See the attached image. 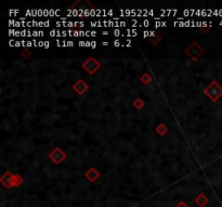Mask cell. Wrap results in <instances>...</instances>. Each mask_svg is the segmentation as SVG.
Wrapping results in <instances>:
<instances>
[{"instance_id":"6da1fadb","label":"cell","mask_w":222,"mask_h":207,"mask_svg":"<svg viewBox=\"0 0 222 207\" xmlns=\"http://www.w3.org/2000/svg\"><path fill=\"white\" fill-rule=\"evenodd\" d=\"M207 92H208L209 96H210L213 100H217V99L222 95V88L219 85V84L215 82V83L211 84L209 90H207Z\"/></svg>"},{"instance_id":"7a4b0ae2","label":"cell","mask_w":222,"mask_h":207,"mask_svg":"<svg viewBox=\"0 0 222 207\" xmlns=\"http://www.w3.org/2000/svg\"><path fill=\"white\" fill-rule=\"evenodd\" d=\"M18 13H20V10H18V9H15V10H13V9L9 10V15H11V16L16 15V14H18Z\"/></svg>"},{"instance_id":"3957f363","label":"cell","mask_w":222,"mask_h":207,"mask_svg":"<svg viewBox=\"0 0 222 207\" xmlns=\"http://www.w3.org/2000/svg\"><path fill=\"white\" fill-rule=\"evenodd\" d=\"M53 16H56V9H49V18H53Z\"/></svg>"},{"instance_id":"277c9868","label":"cell","mask_w":222,"mask_h":207,"mask_svg":"<svg viewBox=\"0 0 222 207\" xmlns=\"http://www.w3.org/2000/svg\"><path fill=\"white\" fill-rule=\"evenodd\" d=\"M113 35L115 36V37H119V36H121L122 33H121V31H120L119 29L117 28V29H115V30L113 31Z\"/></svg>"},{"instance_id":"5b68a950","label":"cell","mask_w":222,"mask_h":207,"mask_svg":"<svg viewBox=\"0 0 222 207\" xmlns=\"http://www.w3.org/2000/svg\"><path fill=\"white\" fill-rule=\"evenodd\" d=\"M90 10H91V9H86V10L84 11V18H89V16H91V14H90Z\"/></svg>"},{"instance_id":"8992f818","label":"cell","mask_w":222,"mask_h":207,"mask_svg":"<svg viewBox=\"0 0 222 207\" xmlns=\"http://www.w3.org/2000/svg\"><path fill=\"white\" fill-rule=\"evenodd\" d=\"M50 36H51V37H58V30H56V29H52V30L50 31Z\"/></svg>"},{"instance_id":"52a82bcc","label":"cell","mask_w":222,"mask_h":207,"mask_svg":"<svg viewBox=\"0 0 222 207\" xmlns=\"http://www.w3.org/2000/svg\"><path fill=\"white\" fill-rule=\"evenodd\" d=\"M78 14H79V10H78V9H73V14H72V15H73L74 18H76V16H78Z\"/></svg>"},{"instance_id":"ba28073f","label":"cell","mask_w":222,"mask_h":207,"mask_svg":"<svg viewBox=\"0 0 222 207\" xmlns=\"http://www.w3.org/2000/svg\"><path fill=\"white\" fill-rule=\"evenodd\" d=\"M43 16L44 18H49V9H43Z\"/></svg>"},{"instance_id":"9c48e42d","label":"cell","mask_w":222,"mask_h":207,"mask_svg":"<svg viewBox=\"0 0 222 207\" xmlns=\"http://www.w3.org/2000/svg\"><path fill=\"white\" fill-rule=\"evenodd\" d=\"M14 33H15V29H14V28H10L9 29V36H10V37H13Z\"/></svg>"},{"instance_id":"30bf717a","label":"cell","mask_w":222,"mask_h":207,"mask_svg":"<svg viewBox=\"0 0 222 207\" xmlns=\"http://www.w3.org/2000/svg\"><path fill=\"white\" fill-rule=\"evenodd\" d=\"M14 28H18V27H22V24H21V22L20 21H16L15 22V24H14Z\"/></svg>"},{"instance_id":"8fae6325","label":"cell","mask_w":222,"mask_h":207,"mask_svg":"<svg viewBox=\"0 0 222 207\" xmlns=\"http://www.w3.org/2000/svg\"><path fill=\"white\" fill-rule=\"evenodd\" d=\"M143 27H149L150 26V22H149V20H144L143 21Z\"/></svg>"},{"instance_id":"7c38bea8","label":"cell","mask_w":222,"mask_h":207,"mask_svg":"<svg viewBox=\"0 0 222 207\" xmlns=\"http://www.w3.org/2000/svg\"><path fill=\"white\" fill-rule=\"evenodd\" d=\"M155 27H156V28H159V27H162V22H160V21H156V22H155Z\"/></svg>"},{"instance_id":"4fadbf2b","label":"cell","mask_w":222,"mask_h":207,"mask_svg":"<svg viewBox=\"0 0 222 207\" xmlns=\"http://www.w3.org/2000/svg\"><path fill=\"white\" fill-rule=\"evenodd\" d=\"M137 35H138V31H137L136 29H131V36H132V37H136Z\"/></svg>"},{"instance_id":"5bb4252c","label":"cell","mask_w":222,"mask_h":207,"mask_svg":"<svg viewBox=\"0 0 222 207\" xmlns=\"http://www.w3.org/2000/svg\"><path fill=\"white\" fill-rule=\"evenodd\" d=\"M33 37H34V38L39 37V30H34V31H33Z\"/></svg>"},{"instance_id":"9a60e30c","label":"cell","mask_w":222,"mask_h":207,"mask_svg":"<svg viewBox=\"0 0 222 207\" xmlns=\"http://www.w3.org/2000/svg\"><path fill=\"white\" fill-rule=\"evenodd\" d=\"M27 36V31L26 29H23L22 31H21V37H26Z\"/></svg>"},{"instance_id":"2e32d148","label":"cell","mask_w":222,"mask_h":207,"mask_svg":"<svg viewBox=\"0 0 222 207\" xmlns=\"http://www.w3.org/2000/svg\"><path fill=\"white\" fill-rule=\"evenodd\" d=\"M143 37H144V38L150 37V31H149V30H145V31H143Z\"/></svg>"},{"instance_id":"e0dca14e","label":"cell","mask_w":222,"mask_h":207,"mask_svg":"<svg viewBox=\"0 0 222 207\" xmlns=\"http://www.w3.org/2000/svg\"><path fill=\"white\" fill-rule=\"evenodd\" d=\"M67 27H69V29H71L72 27H75V26H74V22H72V21H68V23H67Z\"/></svg>"},{"instance_id":"ac0fdd59","label":"cell","mask_w":222,"mask_h":207,"mask_svg":"<svg viewBox=\"0 0 222 207\" xmlns=\"http://www.w3.org/2000/svg\"><path fill=\"white\" fill-rule=\"evenodd\" d=\"M183 15L184 16H189V15H191V14H190V10H184V11H183Z\"/></svg>"},{"instance_id":"d6986e66","label":"cell","mask_w":222,"mask_h":207,"mask_svg":"<svg viewBox=\"0 0 222 207\" xmlns=\"http://www.w3.org/2000/svg\"><path fill=\"white\" fill-rule=\"evenodd\" d=\"M50 42L49 41H44V44H43V48L44 49H49V46H50Z\"/></svg>"},{"instance_id":"ffe728a7","label":"cell","mask_w":222,"mask_h":207,"mask_svg":"<svg viewBox=\"0 0 222 207\" xmlns=\"http://www.w3.org/2000/svg\"><path fill=\"white\" fill-rule=\"evenodd\" d=\"M9 45H10V46H15V41H14L13 39H11V40L9 41Z\"/></svg>"},{"instance_id":"44dd1931","label":"cell","mask_w":222,"mask_h":207,"mask_svg":"<svg viewBox=\"0 0 222 207\" xmlns=\"http://www.w3.org/2000/svg\"><path fill=\"white\" fill-rule=\"evenodd\" d=\"M31 10H33V9L26 10V13H25V14H26V16H31Z\"/></svg>"},{"instance_id":"7402d4cb","label":"cell","mask_w":222,"mask_h":207,"mask_svg":"<svg viewBox=\"0 0 222 207\" xmlns=\"http://www.w3.org/2000/svg\"><path fill=\"white\" fill-rule=\"evenodd\" d=\"M73 37H80V35H79V31H78V30H74Z\"/></svg>"},{"instance_id":"603a6c76","label":"cell","mask_w":222,"mask_h":207,"mask_svg":"<svg viewBox=\"0 0 222 207\" xmlns=\"http://www.w3.org/2000/svg\"><path fill=\"white\" fill-rule=\"evenodd\" d=\"M20 36H21V31L20 30H16V29H15V33H14L13 37H20Z\"/></svg>"},{"instance_id":"cb8c5ba5","label":"cell","mask_w":222,"mask_h":207,"mask_svg":"<svg viewBox=\"0 0 222 207\" xmlns=\"http://www.w3.org/2000/svg\"><path fill=\"white\" fill-rule=\"evenodd\" d=\"M195 13H196V9H191V10H190V14H191V16L195 15Z\"/></svg>"},{"instance_id":"d4e9b609","label":"cell","mask_w":222,"mask_h":207,"mask_svg":"<svg viewBox=\"0 0 222 207\" xmlns=\"http://www.w3.org/2000/svg\"><path fill=\"white\" fill-rule=\"evenodd\" d=\"M43 15V10H41V9H38V16H42Z\"/></svg>"},{"instance_id":"484cf974","label":"cell","mask_w":222,"mask_h":207,"mask_svg":"<svg viewBox=\"0 0 222 207\" xmlns=\"http://www.w3.org/2000/svg\"><path fill=\"white\" fill-rule=\"evenodd\" d=\"M103 26H104V27H109V20H104V21H103Z\"/></svg>"},{"instance_id":"4316f807","label":"cell","mask_w":222,"mask_h":207,"mask_svg":"<svg viewBox=\"0 0 222 207\" xmlns=\"http://www.w3.org/2000/svg\"><path fill=\"white\" fill-rule=\"evenodd\" d=\"M78 45L79 46H86V41H79L78 42Z\"/></svg>"},{"instance_id":"83f0119b","label":"cell","mask_w":222,"mask_h":207,"mask_svg":"<svg viewBox=\"0 0 222 207\" xmlns=\"http://www.w3.org/2000/svg\"><path fill=\"white\" fill-rule=\"evenodd\" d=\"M91 27H98V22H90Z\"/></svg>"},{"instance_id":"f1b7e54d","label":"cell","mask_w":222,"mask_h":207,"mask_svg":"<svg viewBox=\"0 0 222 207\" xmlns=\"http://www.w3.org/2000/svg\"><path fill=\"white\" fill-rule=\"evenodd\" d=\"M31 23H33V27H38V22H37V21L33 20V21H31Z\"/></svg>"},{"instance_id":"f546056e","label":"cell","mask_w":222,"mask_h":207,"mask_svg":"<svg viewBox=\"0 0 222 207\" xmlns=\"http://www.w3.org/2000/svg\"><path fill=\"white\" fill-rule=\"evenodd\" d=\"M119 26L120 27H125V26H126V22H125V21H120V22H119Z\"/></svg>"},{"instance_id":"4dcf8cb0","label":"cell","mask_w":222,"mask_h":207,"mask_svg":"<svg viewBox=\"0 0 222 207\" xmlns=\"http://www.w3.org/2000/svg\"><path fill=\"white\" fill-rule=\"evenodd\" d=\"M114 45H115V46H119L120 45V41H119V40H115V41H114Z\"/></svg>"},{"instance_id":"1f68e13d","label":"cell","mask_w":222,"mask_h":207,"mask_svg":"<svg viewBox=\"0 0 222 207\" xmlns=\"http://www.w3.org/2000/svg\"><path fill=\"white\" fill-rule=\"evenodd\" d=\"M67 46H74V41H72V40L67 41Z\"/></svg>"},{"instance_id":"d6a6232c","label":"cell","mask_w":222,"mask_h":207,"mask_svg":"<svg viewBox=\"0 0 222 207\" xmlns=\"http://www.w3.org/2000/svg\"><path fill=\"white\" fill-rule=\"evenodd\" d=\"M196 15H197V16H200V15H202V10H199V9H197V10H196Z\"/></svg>"},{"instance_id":"836d02e7","label":"cell","mask_w":222,"mask_h":207,"mask_svg":"<svg viewBox=\"0 0 222 207\" xmlns=\"http://www.w3.org/2000/svg\"><path fill=\"white\" fill-rule=\"evenodd\" d=\"M113 14H114L113 10H109V11H107V16H113Z\"/></svg>"},{"instance_id":"e575fe53","label":"cell","mask_w":222,"mask_h":207,"mask_svg":"<svg viewBox=\"0 0 222 207\" xmlns=\"http://www.w3.org/2000/svg\"><path fill=\"white\" fill-rule=\"evenodd\" d=\"M86 46H87V48H91V41H88V40H87V41H86Z\"/></svg>"},{"instance_id":"d590c367","label":"cell","mask_w":222,"mask_h":207,"mask_svg":"<svg viewBox=\"0 0 222 207\" xmlns=\"http://www.w3.org/2000/svg\"><path fill=\"white\" fill-rule=\"evenodd\" d=\"M91 48L92 49H96L97 48V42L96 41H91Z\"/></svg>"},{"instance_id":"8d00e7d4","label":"cell","mask_w":222,"mask_h":207,"mask_svg":"<svg viewBox=\"0 0 222 207\" xmlns=\"http://www.w3.org/2000/svg\"><path fill=\"white\" fill-rule=\"evenodd\" d=\"M131 23H132V26L133 27H136V25L138 24V21H137V20H132V21H131Z\"/></svg>"},{"instance_id":"74e56055","label":"cell","mask_w":222,"mask_h":207,"mask_svg":"<svg viewBox=\"0 0 222 207\" xmlns=\"http://www.w3.org/2000/svg\"><path fill=\"white\" fill-rule=\"evenodd\" d=\"M43 44H44L43 41H38V46H40V48H43Z\"/></svg>"},{"instance_id":"f35d334b","label":"cell","mask_w":222,"mask_h":207,"mask_svg":"<svg viewBox=\"0 0 222 207\" xmlns=\"http://www.w3.org/2000/svg\"><path fill=\"white\" fill-rule=\"evenodd\" d=\"M207 14H208V16H211L213 14V12H212V10H210V9H208V11H207Z\"/></svg>"},{"instance_id":"ab89813d","label":"cell","mask_w":222,"mask_h":207,"mask_svg":"<svg viewBox=\"0 0 222 207\" xmlns=\"http://www.w3.org/2000/svg\"><path fill=\"white\" fill-rule=\"evenodd\" d=\"M22 44H21V41H18V40H16L15 41V46L16 48H18V46H21Z\"/></svg>"},{"instance_id":"60d3db41","label":"cell","mask_w":222,"mask_h":207,"mask_svg":"<svg viewBox=\"0 0 222 207\" xmlns=\"http://www.w3.org/2000/svg\"><path fill=\"white\" fill-rule=\"evenodd\" d=\"M21 44H22V46H27V41H24V40H23V41H21Z\"/></svg>"},{"instance_id":"b9f144b4","label":"cell","mask_w":222,"mask_h":207,"mask_svg":"<svg viewBox=\"0 0 222 207\" xmlns=\"http://www.w3.org/2000/svg\"><path fill=\"white\" fill-rule=\"evenodd\" d=\"M66 36H68L67 31H66V30H63V31H62V37H66Z\"/></svg>"},{"instance_id":"7bdbcfd3","label":"cell","mask_w":222,"mask_h":207,"mask_svg":"<svg viewBox=\"0 0 222 207\" xmlns=\"http://www.w3.org/2000/svg\"><path fill=\"white\" fill-rule=\"evenodd\" d=\"M79 35H80V37H84V36H86V31L80 30V31H79Z\"/></svg>"},{"instance_id":"ee69618b","label":"cell","mask_w":222,"mask_h":207,"mask_svg":"<svg viewBox=\"0 0 222 207\" xmlns=\"http://www.w3.org/2000/svg\"><path fill=\"white\" fill-rule=\"evenodd\" d=\"M33 44H34V46H35V48H36V46H38V42H37V40L34 39V40H33Z\"/></svg>"},{"instance_id":"f6af8a7d","label":"cell","mask_w":222,"mask_h":207,"mask_svg":"<svg viewBox=\"0 0 222 207\" xmlns=\"http://www.w3.org/2000/svg\"><path fill=\"white\" fill-rule=\"evenodd\" d=\"M31 45H34L33 41H29V40H28V41H27V46H28V48H31Z\"/></svg>"},{"instance_id":"bcb514c9","label":"cell","mask_w":222,"mask_h":207,"mask_svg":"<svg viewBox=\"0 0 222 207\" xmlns=\"http://www.w3.org/2000/svg\"><path fill=\"white\" fill-rule=\"evenodd\" d=\"M56 45H58V46H61V45H62V42H61L59 39H56Z\"/></svg>"},{"instance_id":"7dc6e473","label":"cell","mask_w":222,"mask_h":207,"mask_svg":"<svg viewBox=\"0 0 222 207\" xmlns=\"http://www.w3.org/2000/svg\"><path fill=\"white\" fill-rule=\"evenodd\" d=\"M49 25H50L49 21H46V22H44V27H49Z\"/></svg>"},{"instance_id":"c3c4849f","label":"cell","mask_w":222,"mask_h":207,"mask_svg":"<svg viewBox=\"0 0 222 207\" xmlns=\"http://www.w3.org/2000/svg\"><path fill=\"white\" fill-rule=\"evenodd\" d=\"M206 15H207L206 10H202V16H206Z\"/></svg>"},{"instance_id":"681fc988","label":"cell","mask_w":222,"mask_h":207,"mask_svg":"<svg viewBox=\"0 0 222 207\" xmlns=\"http://www.w3.org/2000/svg\"><path fill=\"white\" fill-rule=\"evenodd\" d=\"M56 26H58V27L63 26V25H62V22H56Z\"/></svg>"},{"instance_id":"f907efd6","label":"cell","mask_w":222,"mask_h":207,"mask_svg":"<svg viewBox=\"0 0 222 207\" xmlns=\"http://www.w3.org/2000/svg\"><path fill=\"white\" fill-rule=\"evenodd\" d=\"M155 36V31H150V37H154Z\"/></svg>"},{"instance_id":"816d5d0a","label":"cell","mask_w":222,"mask_h":207,"mask_svg":"<svg viewBox=\"0 0 222 207\" xmlns=\"http://www.w3.org/2000/svg\"><path fill=\"white\" fill-rule=\"evenodd\" d=\"M56 16L60 15V9H56Z\"/></svg>"},{"instance_id":"f5cc1de1","label":"cell","mask_w":222,"mask_h":207,"mask_svg":"<svg viewBox=\"0 0 222 207\" xmlns=\"http://www.w3.org/2000/svg\"><path fill=\"white\" fill-rule=\"evenodd\" d=\"M177 13H178V10H177V9L172 10V15H173V16H175V14H177Z\"/></svg>"},{"instance_id":"db71d44e","label":"cell","mask_w":222,"mask_h":207,"mask_svg":"<svg viewBox=\"0 0 222 207\" xmlns=\"http://www.w3.org/2000/svg\"><path fill=\"white\" fill-rule=\"evenodd\" d=\"M43 35H44L43 31H42V30H39V37H43Z\"/></svg>"},{"instance_id":"11a10c76","label":"cell","mask_w":222,"mask_h":207,"mask_svg":"<svg viewBox=\"0 0 222 207\" xmlns=\"http://www.w3.org/2000/svg\"><path fill=\"white\" fill-rule=\"evenodd\" d=\"M97 36V31H91V37H96Z\"/></svg>"},{"instance_id":"9f6ffc18","label":"cell","mask_w":222,"mask_h":207,"mask_svg":"<svg viewBox=\"0 0 222 207\" xmlns=\"http://www.w3.org/2000/svg\"><path fill=\"white\" fill-rule=\"evenodd\" d=\"M149 15H154V11H153V10H150V11H149Z\"/></svg>"},{"instance_id":"6f0895ef","label":"cell","mask_w":222,"mask_h":207,"mask_svg":"<svg viewBox=\"0 0 222 207\" xmlns=\"http://www.w3.org/2000/svg\"><path fill=\"white\" fill-rule=\"evenodd\" d=\"M84 22H79V27H84Z\"/></svg>"},{"instance_id":"680465c9","label":"cell","mask_w":222,"mask_h":207,"mask_svg":"<svg viewBox=\"0 0 222 207\" xmlns=\"http://www.w3.org/2000/svg\"><path fill=\"white\" fill-rule=\"evenodd\" d=\"M166 26H167L166 22H162V27H166Z\"/></svg>"},{"instance_id":"91938a15","label":"cell","mask_w":222,"mask_h":207,"mask_svg":"<svg viewBox=\"0 0 222 207\" xmlns=\"http://www.w3.org/2000/svg\"><path fill=\"white\" fill-rule=\"evenodd\" d=\"M218 13H219L218 10H215V11H213V15H218Z\"/></svg>"},{"instance_id":"94428289","label":"cell","mask_w":222,"mask_h":207,"mask_svg":"<svg viewBox=\"0 0 222 207\" xmlns=\"http://www.w3.org/2000/svg\"><path fill=\"white\" fill-rule=\"evenodd\" d=\"M102 35H103V36H107V35H109V33H107V31H103Z\"/></svg>"},{"instance_id":"6125c7cd","label":"cell","mask_w":222,"mask_h":207,"mask_svg":"<svg viewBox=\"0 0 222 207\" xmlns=\"http://www.w3.org/2000/svg\"><path fill=\"white\" fill-rule=\"evenodd\" d=\"M107 44H109V42H107V41L102 42V45H107Z\"/></svg>"},{"instance_id":"be15d7a7","label":"cell","mask_w":222,"mask_h":207,"mask_svg":"<svg viewBox=\"0 0 222 207\" xmlns=\"http://www.w3.org/2000/svg\"><path fill=\"white\" fill-rule=\"evenodd\" d=\"M207 26V22H203V27Z\"/></svg>"}]
</instances>
